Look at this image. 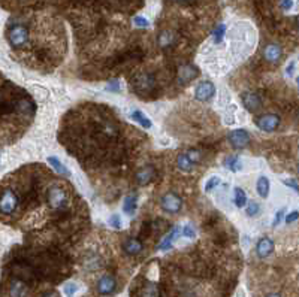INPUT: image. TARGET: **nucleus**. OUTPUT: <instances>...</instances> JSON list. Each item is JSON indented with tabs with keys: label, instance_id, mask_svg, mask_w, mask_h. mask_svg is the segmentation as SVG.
<instances>
[{
	"label": "nucleus",
	"instance_id": "1",
	"mask_svg": "<svg viewBox=\"0 0 299 297\" xmlns=\"http://www.w3.org/2000/svg\"><path fill=\"white\" fill-rule=\"evenodd\" d=\"M8 40H9L10 46L22 48L28 42V30L21 24L12 25L8 31Z\"/></svg>",
	"mask_w": 299,
	"mask_h": 297
},
{
	"label": "nucleus",
	"instance_id": "2",
	"mask_svg": "<svg viewBox=\"0 0 299 297\" xmlns=\"http://www.w3.org/2000/svg\"><path fill=\"white\" fill-rule=\"evenodd\" d=\"M160 208H162L164 212H168V214H178V212L181 211V208H182V199H181L178 194L169 191V193H166V194L162 197V200H160Z\"/></svg>",
	"mask_w": 299,
	"mask_h": 297
},
{
	"label": "nucleus",
	"instance_id": "3",
	"mask_svg": "<svg viewBox=\"0 0 299 297\" xmlns=\"http://www.w3.org/2000/svg\"><path fill=\"white\" fill-rule=\"evenodd\" d=\"M18 206V197L16 194L10 190V188H6L2 194H0V212L2 214H12Z\"/></svg>",
	"mask_w": 299,
	"mask_h": 297
},
{
	"label": "nucleus",
	"instance_id": "4",
	"mask_svg": "<svg viewBox=\"0 0 299 297\" xmlns=\"http://www.w3.org/2000/svg\"><path fill=\"white\" fill-rule=\"evenodd\" d=\"M48 203L52 209H62L68 203V196L64 190L58 185H52L48 191Z\"/></svg>",
	"mask_w": 299,
	"mask_h": 297
},
{
	"label": "nucleus",
	"instance_id": "5",
	"mask_svg": "<svg viewBox=\"0 0 299 297\" xmlns=\"http://www.w3.org/2000/svg\"><path fill=\"white\" fill-rule=\"evenodd\" d=\"M229 144L232 145V148L235 149H244L248 147L250 144V135L247 130L244 129H236V130H232L229 133Z\"/></svg>",
	"mask_w": 299,
	"mask_h": 297
},
{
	"label": "nucleus",
	"instance_id": "6",
	"mask_svg": "<svg viewBox=\"0 0 299 297\" xmlns=\"http://www.w3.org/2000/svg\"><path fill=\"white\" fill-rule=\"evenodd\" d=\"M216 87L211 81H202L194 88V99L199 102H208L214 97Z\"/></svg>",
	"mask_w": 299,
	"mask_h": 297
},
{
	"label": "nucleus",
	"instance_id": "7",
	"mask_svg": "<svg viewBox=\"0 0 299 297\" xmlns=\"http://www.w3.org/2000/svg\"><path fill=\"white\" fill-rule=\"evenodd\" d=\"M96 290L102 296H110L117 290V281L112 275H104L99 278L96 284Z\"/></svg>",
	"mask_w": 299,
	"mask_h": 297
},
{
	"label": "nucleus",
	"instance_id": "8",
	"mask_svg": "<svg viewBox=\"0 0 299 297\" xmlns=\"http://www.w3.org/2000/svg\"><path fill=\"white\" fill-rule=\"evenodd\" d=\"M256 126L264 132H274L280 126V118L276 114H266L256 120Z\"/></svg>",
	"mask_w": 299,
	"mask_h": 297
},
{
	"label": "nucleus",
	"instance_id": "9",
	"mask_svg": "<svg viewBox=\"0 0 299 297\" xmlns=\"http://www.w3.org/2000/svg\"><path fill=\"white\" fill-rule=\"evenodd\" d=\"M241 100H242V105L246 106V109H248L250 112H256L258 109H260L262 106V99L258 93H253V91H246L241 94Z\"/></svg>",
	"mask_w": 299,
	"mask_h": 297
},
{
	"label": "nucleus",
	"instance_id": "10",
	"mask_svg": "<svg viewBox=\"0 0 299 297\" xmlns=\"http://www.w3.org/2000/svg\"><path fill=\"white\" fill-rule=\"evenodd\" d=\"M282 57H283V49H282L280 45H277V43H268L264 48V58L268 63L277 64V63H280Z\"/></svg>",
	"mask_w": 299,
	"mask_h": 297
},
{
	"label": "nucleus",
	"instance_id": "11",
	"mask_svg": "<svg viewBox=\"0 0 299 297\" xmlns=\"http://www.w3.org/2000/svg\"><path fill=\"white\" fill-rule=\"evenodd\" d=\"M199 75V69L193 64H184V66H180L178 69V82L181 85H186L188 84L193 78H196Z\"/></svg>",
	"mask_w": 299,
	"mask_h": 297
},
{
	"label": "nucleus",
	"instance_id": "12",
	"mask_svg": "<svg viewBox=\"0 0 299 297\" xmlns=\"http://www.w3.org/2000/svg\"><path fill=\"white\" fill-rule=\"evenodd\" d=\"M274 248H276L274 241L271 238L265 236V238H260L258 241V244H256V254H258L259 259H266V257H270L274 253Z\"/></svg>",
	"mask_w": 299,
	"mask_h": 297
},
{
	"label": "nucleus",
	"instance_id": "13",
	"mask_svg": "<svg viewBox=\"0 0 299 297\" xmlns=\"http://www.w3.org/2000/svg\"><path fill=\"white\" fill-rule=\"evenodd\" d=\"M134 85L138 91H150L154 87V76L150 73H141L135 78Z\"/></svg>",
	"mask_w": 299,
	"mask_h": 297
},
{
	"label": "nucleus",
	"instance_id": "14",
	"mask_svg": "<svg viewBox=\"0 0 299 297\" xmlns=\"http://www.w3.org/2000/svg\"><path fill=\"white\" fill-rule=\"evenodd\" d=\"M181 235V227H174L164 238H163V241L160 242V245L157 247V250L158 251H168V250H170L172 248V245H174V242L176 241V238Z\"/></svg>",
	"mask_w": 299,
	"mask_h": 297
},
{
	"label": "nucleus",
	"instance_id": "15",
	"mask_svg": "<svg viewBox=\"0 0 299 297\" xmlns=\"http://www.w3.org/2000/svg\"><path fill=\"white\" fill-rule=\"evenodd\" d=\"M144 245L140 239L136 238H129L124 244H123V250L128 256H138L142 251Z\"/></svg>",
	"mask_w": 299,
	"mask_h": 297
},
{
	"label": "nucleus",
	"instance_id": "16",
	"mask_svg": "<svg viewBox=\"0 0 299 297\" xmlns=\"http://www.w3.org/2000/svg\"><path fill=\"white\" fill-rule=\"evenodd\" d=\"M154 176H156L154 167L152 166H146V167H142V169L138 170V173H136V182L140 185H148L150 182L154 179Z\"/></svg>",
	"mask_w": 299,
	"mask_h": 297
},
{
	"label": "nucleus",
	"instance_id": "17",
	"mask_svg": "<svg viewBox=\"0 0 299 297\" xmlns=\"http://www.w3.org/2000/svg\"><path fill=\"white\" fill-rule=\"evenodd\" d=\"M27 292H28L27 286L22 281H20V280L12 281V284L9 287V296L10 297H26L27 296Z\"/></svg>",
	"mask_w": 299,
	"mask_h": 297
},
{
	"label": "nucleus",
	"instance_id": "18",
	"mask_svg": "<svg viewBox=\"0 0 299 297\" xmlns=\"http://www.w3.org/2000/svg\"><path fill=\"white\" fill-rule=\"evenodd\" d=\"M256 188H258V193L262 199H266L268 194H270V179L266 176H260L258 179V184H256Z\"/></svg>",
	"mask_w": 299,
	"mask_h": 297
},
{
	"label": "nucleus",
	"instance_id": "19",
	"mask_svg": "<svg viewBox=\"0 0 299 297\" xmlns=\"http://www.w3.org/2000/svg\"><path fill=\"white\" fill-rule=\"evenodd\" d=\"M136 203H138V196H128L123 202V211L128 215H134L136 211Z\"/></svg>",
	"mask_w": 299,
	"mask_h": 297
},
{
	"label": "nucleus",
	"instance_id": "20",
	"mask_svg": "<svg viewBox=\"0 0 299 297\" xmlns=\"http://www.w3.org/2000/svg\"><path fill=\"white\" fill-rule=\"evenodd\" d=\"M176 166L182 170V172H192L194 164L190 161V158L187 157V154H180L176 157Z\"/></svg>",
	"mask_w": 299,
	"mask_h": 297
},
{
	"label": "nucleus",
	"instance_id": "21",
	"mask_svg": "<svg viewBox=\"0 0 299 297\" xmlns=\"http://www.w3.org/2000/svg\"><path fill=\"white\" fill-rule=\"evenodd\" d=\"M46 161H48V163H50V164H51V166L56 169V172H57V173H60V175H64V176H69V175H70V172L66 169V166H64V164H63V163H62V161H60L57 157H48V158H46Z\"/></svg>",
	"mask_w": 299,
	"mask_h": 297
},
{
	"label": "nucleus",
	"instance_id": "22",
	"mask_svg": "<svg viewBox=\"0 0 299 297\" xmlns=\"http://www.w3.org/2000/svg\"><path fill=\"white\" fill-rule=\"evenodd\" d=\"M158 45L162 46V48H169L172 43H174V40H175V37H174V34L170 33V31H168V30H164V31H162L160 34H158Z\"/></svg>",
	"mask_w": 299,
	"mask_h": 297
},
{
	"label": "nucleus",
	"instance_id": "23",
	"mask_svg": "<svg viewBox=\"0 0 299 297\" xmlns=\"http://www.w3.org/2000/svg\"><path fill=\"white\" fill-rule=\"evenodd\" d=\"M224 166L230 170V172H240L241 170V161L238 158V155H229L226 160H224Z\"/></svg>",
	"mask_w": 299,
	"mask_h": 297
},
{
	"label": "nucleus",
	"instance_id": "24",
	"mask_svg": "<svg viewBox=\"0 0 299 297\" xmlns=\"http://www.w3.org/2000/svg\"><path fill=\"white\" fill-rule=\"evenodd\" d=\"M234 193H235V206H236L238 209L244 208V206L247 205V194H246V191H244L242 188L236 187Z\"/></svg>",
	"mask_w": 299,
	"mask_h": 297
},
{
	"label": "nucleus",
	"instance_id": "25",
	"mask_svg": "<svg viewBox=\"0 0 299 297\" xmlns=\"http://www.w3.org/2000/svg\"><path fill=\"white\" fill-rule=\"evenodd\" d=\"M130 117H132V120H134V121H136L138 124H141V126H142V127H146V129H150V127L152 126V123L150 121V118H147V117H146V115H144L141 111H134Z\"/></svg>",
	"mask_w": 299,
	"mask_h": 297
},
{
	"label": "nucleus",
	"instance_id": "26",
	"mask_svg": "<svg viewBox=\"0 0 299 297\" xmlns=\"http://www.w3.org/2000/svg\"><path fill=\"white\" fill-rule=\"evenodd\" d=\"M78 290H80V287H78V284H75V283H68V284H64V287H63V293L66 295V297H74L78 293Z\"/></svg>",
	"mask_w": 299,
	"mask_h": 297
},
{
	"label": "nucleus",
	"instance_id": "27",
	"mask_svg": "<svg viewBox=\"0 0 299 297\" xmlns=\"http://www.w3.org/2000/svg\"><path fill=\"white\" fill-rule=\"evenodd\" d=\"M224 33H226V25L224 24H218L217 27H216V30H214V40H216V43H220L222 40H223V37H224Z\"/></svg>",
	"mask_w": 299,
	"mask_h": 297
},
{
	"label": "nucleus",
	"instance_id": "28",
	"mask_svg": "<svg viewBox=\"0 0 299 297\" xmlns=\"http://www.w3.org/2000/svg\"><path fill=\"white\" fill-rule=\"evenodd\" d=\"M160 293H158V287L156 284H148L144 292H142V297H158Z\"/></svg>",
	"mask_w": 299,
	"mask_h": 297
},
{
	"label": "nucleus",
	"instance_id": "29",
	"mask_svg": "<svg viewBox=\"0 0 299 297\" xmlns=\"http://www.w3.org/2000/svg\"><path fill=\"white\" fill-rule=\"evenodd\" d=\"M181 235L187 239H193L196 236V230L192 224H186V226L181 227Z\"/></svg>",
	"mask_w": 299,
	"mask_h": 297
},
{
	"label": "nucleus",
	"instance_id": "30",
	"mask_svg": "<svg viewBox=\"0 0 299 297\" xmlns=\"http://www.w3.org/2000/svg\"><path fill=\"white\" fill-rule=\"evenodd\" d=\"M218 184H220V178H217V176L210 178L208 182H206V185H205V191H206V193H211V191H212Z\"/></svg>",
	"mask_w": 299,
	"mask_h": 297
},
{
	"label": "nucleus",
	"instance_id": "31",
	"mask_svg": "<svg viewBox=\"0 0 299 297\" xmlns=\"http://www.w3.org/2000/svg\"><path fill=\"white\" fill-rule=\"evenodd\" d=\"M259 211H260L259 203L252 202V203L248 205V208H247V215H248V217H258V215H259Z\"/></svg>",
	"mask_w": 299,
	"mask_h": 297
},
{
	"label": "nucleus",
	"instance_id": "32",
	"mask_svg": "<svg viewBox=\"0 0 299 297\" xmlns=\"http://www.w3.org/2000/svg\"><path fill=\"white\" fill-rule=\"evenodd\" d=\"M187 157L190 158V161H192L193 164H198V163L200 161V158H202V155H200V152H199L198 149H190V151L187 152Z\"/></svg>",
	"mask_w": 299,
	"mask_h": 297
},
{
	"label": "nucleus",
	"instance_id": "33",
	"mask_svg": "<svg viewBox=\"0 0 299 297\" xmlns=\"http://www.w3.org/2000/svg\"><path fill=\"white\" fill-rule=\"evenodd\" d=\"M110 226L114 227V229H122V220H120V217H118L117 214L111 215V218H110Z\"/></svg>",
	"mask_w": 299,
	"mask_h": 297
},
{
	"label": "nucleus",
	"instance_id": "34",
	"mask_svg": "<svg viewBox=\"0 0 299 297\" xmlns=\"http://www.w3.org/2000/svg\"><path fill=\"white\" fill-rule=\"evenodd\" d=\"M134 22H135V25H138V27H148L150 22L148 19L146 18V16H135L134 18Z\"/></svg>",
	"mask_w": 299,
	"mask_h": 297
},
{
	"label": "nucleus",
	"instance_id": "35",
	"mask_svg": "<svg viewBox=\"0 0 299 297\" xmlns=\"http://www.w3.org/2000/svg\"><path fill=\"white\" fill-rule=\"evenodd\" d=\"M106 90H110V91H112V93H118V91H120V82H118L117 79L111 81V82L106 85Z\"/></svg>",
	"mask_w": 299,
	"mask_h": 297
},
{
	"label": "nucleus",
	"instance_id": "36",
	"mask_svg": "<svg viewBox=\"0 0 299 297\" xmlns=\"http://www.w3.org/2000/svg\"><path fill=\"white\" fill-rule=\"evenodd\" d=\"M284 211H286V209H280V211L276 214L274 221H272V226H274V227H277V226L282 223V220H283V217H284Z\"/></svg>",
	"mask_w": 299,
	"mask_h": 297
},
{
	"label": "nucleus",
	"instance_id": "37",
	"mask_svg": "<svg viewBox=\"0 0 299 297\" xmlns=\"http://www.w3.org/2000/svg\"><path fill=\"white\" fill-rule=\"evenodd\" d=\"M298 221V211H292L288 217H286V223L288 224H292V223H296Z\"/></svg>",
	"mask_w": 299,
	"mask_h": 297
},
{
	"label": "nucleus",
	"instance_id": "38",
	"mask_svg": "<svg viewBox=\"0 0 299 297\" xmlns=\"http://www.w3.org/2000/svg\"><path fill=\"white\" fill-rule=\"evenodd\" d=\"M284 184L290 185L295 191H298V182H296V179H284Z\"/></svg>",
	"mask_w": 299,
	"mask_h": 297
},
{
	"label": "nucleus",
	"instance_id": "39",
	"mask_svg": "<svg viewBox=\"0 0 299 297\" xmlns=\"http://www.w3.org/2000/svg\"><path fill=\"white\" fill-rule=\"evenodd\" d=\"M292 4H294V1H292V0H283V1H282V7H283L284 10L290 9V7H292Z\"/></svg>",
	"mask_w": 299,
	"mask_h": 297
},
{
	"label": "nucleus",
	"instance_id": "40",
	"mask_svg": "<svg viewBox=\"0 0 299 297\" xmlns=\"http://www.w3.org/2000/svg\"><path fill=\"white\" fill-rule=\"evenodd\" d=\"M295 64H296L295 61H292V63H290V66H289V67H288V70H286V73H288V75H292V72H294V67H295Z\"/></svg>",
	"mask_w": 299,
	"mask_h": 297
},
{
	"label": "nucleus",
	"instance_id": "41",
	"mask_svg": "<svg viewBox=\"0 0 299 297\" xmlns=\"http://www.w3.org/2000/svg\"><path fill=\"white\" fill-rule=\"evenodd\" d=\"M236 297H246V293H244V290H238V293H236Z\"/></svg>",
	"mask_w": 299,
	"mask_h": 297
},
{
	"label": "nucleus",
	"instance_id": "42",
	"mask_svg": "<svg viewBox=\"0 0 299 297\" xmlns=\"http://www.w3.org/2000/svg\"><path fill=\"white\" fill-rule=\"evenodd\" d=\"M44 297H58V295L57 293H48V295H45Z\"/></svg>",
	"mask_w": 299,
	"mask_h": 297
},
{
	"label": "nucleus",
	"instance_id": "43",
	"mask_svg": "<svg viewBox=\"0 0 299 297\" xmlns=\"http://www.w3.org/2000/svg\"><path fill=\"white\" fill-rule=\"evenodd\" d=\"M268 297H280V296H278V295H270Z\"/></svg>",
	"mask_w": 299,
	"mask_h": 297
},
{
	"label": "nucleus",
	"instance_id": "44",
	"mask_svg": "<svg viewBox=\"0 0 299 297\" xmlns=\"http://www.w3.org/2000/svg\"><path fill=\"white\" fill-rule=\"evenodd\" d=\"M176 1H188V0H176Z\"/></svg>",
	"mask_w": 299,
	"mask_h": 297
}]
</instances>
